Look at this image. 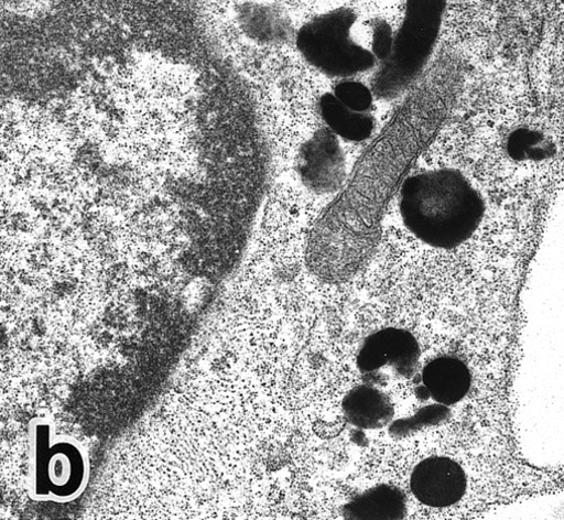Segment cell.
Instances as JSON below:
<instances>
[{
  "label": "cell",
  "instance_id": "11",
  "mask_svg": "<svg viewBox=\"0 0 564 520\" xmlns=\"http://www.w3.org/2000/svg\"><path fill=\"white\" fill-rule=\"evenodd\" d=\"M238 22L249 39L262 45L284 44L292 33L289 17L268 4L245 3L239 8Z\"/></svg>",
  "mask_w": 564,
  "mask_h": 520
},
{
  "label": "cell",
  "instance_id": "10",
  "mask_svg": "<svg viewBox=\"0 0 564 520\" xmlns=\"http://www.w3.org/2000/svg\"><path fill=\"white\" fill-rule=\"evenodd\" d=\"M318 110L325 127L339 140L359 144L370 141L375 134L373 113L359 112L347 107L332 91L321 97Z\"/></svg>",
  "mask_w": 564,
  "mask_h": 520
},
{
  "label": "cell",
  "instance_id": "3",
  "mask_svg": "<svg viewBox=\"0 0 564 520\" xmlns=\"http://www.w3.org/2000/svg\"><path fill=\"white\" fill-rule=\"evenodd\" d=\"M303 58L319 73L337 79L355 78L378 64L372 19L350 9L326 12L307 22L296 35Z\"/></svg>",
  "mask_w": 564,
  "mask_h": 520
},
{
  "label": "cell",
  "instance_id": "5",
  "mask_svg": "<svg viewBox=\"0 0 564 520\" xmlns=\"http://www.w3.org/2000/svg\"><path fill=\"white\" fill-rule=\"evenodd\" d=\"M421 350L415 337L398 328H384L368 336L358 353L357 367L368 383L381 378H412L419 367Z\"/></svg>",
  "mask_w": 564,
  "mask_h": 520
},
{
  "label": "cell",
  "instance_id": "4",
  "mask_svg": "<svg viewBox=\"0 0 564 520\" xmlns=\"http://www.w3.org/2000/svg\"><path fill=\"white\" fill-rule=\"evenodd\" d=\"M448 0H406L405 18L389 58L372 83L376 98L391 100L406 93L425 72L443 25Z\"/></svg>",
  "mask_w": 564,
  "mask_h": 520
},
{
  "label": "cell",
  "instance_id": "2",
  "mask_svg": "<svg viewBox=\"0 0 564 520\" xmlns=\"http://www.w3.org/2000/svg\"><path fill=\"white\" fill-rule=\"evenodd\" d=\"M404 227L417 240L452 250L467 242L486 215V202L459 171L441 169L411 174L398 194Z\"/></svg>",
  "mask_w": 564,
  "mask_h": 520
},
{
  "label": "cell",
  "instance_id": "9",
  "mask_svg": "<svg viewBox=\"0 0 564 520\" xmlns=\"http://www.w3.org/2000/svg\"><path fill=\"white\" fill-rule=\"evenodd\" d=\"M343 412L347 422L360 430L387 427L394 418L390 398L368 382L350 390L343 402Z\"/></svg>",
  "mask_w": 564,
  "mask_h": 520
},
{
  "label": "cell",
  "instance_id": "13",
  "mask_svg": "<svg viewBox=\"0 0 564 520\" xmlns=\"http://www.w3.org/2000/svg\"><path fill=\"white\" fill-rule=\"evenodd\" d=\"M332 93L356 111L372 112L376 97L371 88L355 78L340 79Z\"/></svg>",
  "mask_w": 564,
  "mask_h": 520
},
{
  "label": "cell",
  "instance_id": "7",
  "mask_svg": "<svg viewBox=\"0 0 564 520\" xmlns=\"http://www.w3.org/2000/svg\"><path fill=\"white\" fill-rule=\"evenodd\" d=\"M464 468L449 457L435 456L419 463L410 478L414 497L429 507L447 508L459 502L467 491Z\"/></svg>",
  "mask_w": 564,
  "mask_h": 520
},
{
  "label": "cell",
  "instance_id": "14",
  "mask_svg": "<svg viewBox=\"0 0 564 520\" xmlns=\"http://www.w3.org/2000/svg\"><path fill=\"white\" fill-rule=\"evenodd\" d=\"M452 413L448 407L434 404L421 409L413 418L395 422L391 426V434L395 436H406L423 427L436 426L451 418Z\"/></svg>",
  "mask_w": 564,
  "mask_h": 520
},
{
  "label": "cell",
  "instance_id": "6",
  "mask_svg": "<svg viewBox=\"0 0 564 520\" xmlns=\"http://www.w3.org/2000/svg\"><path fill=\"white\" fill-rule=\"evenodd\" d=\"M296 169L303 184L318 195L336 194L347 178L340 140L326 127L303 144Z\"/></svg>",
  "mask_w": 564,
  "mask_h": 520
},
{
  "label": "cell",
  "instance_id": "1",
  "mask_svg": "<svg viewBox=\"0 0 564 520\" xmlns=\"http://www.w3.org/2000/svg\"><path fill=\"white\" fill-rule=\"evenodd\" d=\"M462 84L456 65L432 67L409 89L380 133L371 138L311 230L307 267L321 281L344 283L367 266L380 241L391 202L440 137L456 107Z\"/></svg>",
  "mask_w": 564,
  "mask_h": 520
},
{
  "label": "cell",
  "instance_id": "12",
  "mask_svg": "<svg viewBox=\"0 0 564 520\" xmlns=\"http://www.w3.org/2000/svg\"><path fill=\"white\" fill-rule=\"evenodd\" d=\"M344 514L349 519H402L406 514L405 496L397 487L380 485L354 498Z\"/></svg>",
  "mask_w": 564,
  "mask_h": 520
},
{
  "label": "cell",
  "instance_id": "8",
  "mask_svg": "<svg viewBox=\"0 0 564 520\" xmlns=\"http://www.w3.org/2000/svg\"><path fill=\"white\" fill-rule=\"evenodd\" d=\"M421 382L430 399L449 408L462 402L469 393L471 373L460 359L440 357L422 369Z\"/></svg>",
  "mask_w": 564,
  "mask_h": 520
}]
</instances>
